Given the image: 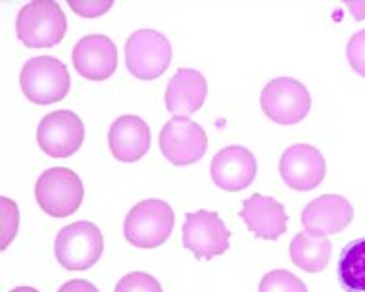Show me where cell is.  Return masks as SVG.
Listing matches in <instances>:
<instances>
[{
	"instance_id": "3",
	"label": "cell",
	"mask_w": 365,
	"mask_h": 292,
	"mask_svg": "<svg viewBox=\"0 0 365 292\" xmlns=\"http://www.w3.org/2000/svg\"><path fill=\"white\" fill-rule=\"evenodd\" d=\"M175 225L171 206L164 200H143L135 204L123 223L125 239L137 248L162 246Z\"/></svg>"
},
{
	"instance_id": "19",
	"label": "cell",
	"mask_w": 365,
	"mask_h": 292,
	"mask_svg": "<svg viewBox=\"0 0 365 292\" xmlns=\"http://www.w3.org/2000/svg\"><path fill=\"white\" fill-rule=\"evenodd\" d=\"M336 277L344 292H365V236L354 239L340 250Z\"/></svg>"
},
{
	"instance_id": "15",
	"label": "cell",
	"mask_w": 365,
	"mask_h": 292,
	"mask_svg": "<svg viewBox=\"0 0 365 292\" xmlns=\"http://www.w3.org/2000/svg\"><path fill=\"white\" fill-rule=\"evenodd\" d=\"M240 217L246 223V227L252 231L254 236L265 241H277L279 236L287 233L289 216L283 204L277 202L275 198L256 192L245 200Z\"/></svg>"
},
{
	"instance_id": "22",
	"label": "cell",
	"mask_w": 365,
	"mask_h": 292,
	"mask_svg": "<svg viewBox=\"0 0 365 292\" xmlns=\"http://www.w3.org/2000/svg\"><path fill=\"white\" fill-rule=\"evenodd\" d=\"M115 292H164L156 277L143 271H133L121 277L115 285Z\"/></svg>"
},
{
	"instance_id": "8",
	"label": "cell",
	"mask_w": 365,
	"mask_h": 292,
	"mask_svg": "<svg viewBox=\"0 0 365 292\" xmlns=\"http://www.w3.org/2000/svg\"><path fill=\"white\" fill-rule=\"evenodd\" d=\"M231 231L215 212L198 210L187 214L182 225V246L189 248L196 260H212L225 254Z\"/></svg>"
},
{
	"instance_id": "12",
	"label": "cell",
	"mask_w": 365,
	"mask_h": 292,
	"mask_svg": "<svg viewBox=\"0 0 365 292\" xmlns=\"http://www.w3.org/2000/svg\"><path fill=\"white\" fill-rule=\"evenodd\" d=\"M210 173L221 191L237 192L252 184L258 173V162L245 146H227L214 156Z\"/></svg>"
},
{
	"instance_id": "18",
	"label": "cell",
	"mask_w": 365,
	"mask_h": 292,
	"mask_svg": "<svg viewBox=\"0 0 365 292\" xmlns=\"http://www.w3.org/2000/svg\"><path fill=\"white\" fill-rule=\"evenodd\" d=\"M333 244L327 239L298 233L290 242V260L306 273H319L329 266Z\"/></svg>"
},
{
	"instance_id": "2",
	"label": "cell",
	"mask_w": 365,
	"mask_h": 292,
	"mask_svg": "<svg viewBox=\"0 0 365 292\" xmlns=\"http://www.w3.org/2000/svg\"><path fill=\"white\" fill-rule=\"evenodd\" d=\"M24 95L35 104L48 106L60 102L70 93V71L54 56H37L27 60L19 73Z\"/></svg>"
},
{
	"instance_id": "9",
	"label": "cell",
	"mask_w": 365,
	"mask_h": 292,
	"mask_svg": "<svg viewBox=\"0 0 365 292\" xmlns=\"http://www.w3.org/2000/svg\"><path fill=\"white\" fill-rule=\"evenodd\" d=\"M85 139L81 118L71 110H58L44 115L38 123L37 142L51 158H70L76 154Z\"/></svg>"
},
{
	"instance_id": "27",
	"label": "cell",
	"mask_w": 365,
	"mask_h": 292,
	"mask_svg": "<svg viewBox=\"0 0 365 292\" xmlns=\"http://www.w3.org/2000/svg\"><path fill=\"white\" fill-rule=\"evenodd\" d=\"M10 292H38L37 288H33V286H16V288H12Z\"/></svg>"
},
{
	"instance_id": "16",
	"label": "cell",
	"mask_w": 365,
	"mask_h": 292,
	"mask_svg": "<svg viewBox=\"0 0 365 292\" xmlns=\"http://www.w3.org/2000/svg\"><path fill=\"white\" fill-rule=\"evenodd\" d=\"M108 145L120 162H139L150 150V127L137 115H121L110 127Z\"/></svg>"
},
{
	"instance_id": "23",
	"label": "cell",
	"mask_w": 365,
	"mask_h": 292,
	"mask_svg": "<svg viewBox=\"0 0 365 292\" xmlns=\"http://www.w3.org/2000/svg\"><path fill=\"white\" fill-rule=\"evenodd\" d=\"M348 62L358 75L365 77V29L354 33L346 46Z\"/></svg>"
},
{
	"instance_id": "6",
	"label": "cell",
	"mask_w": 365,
	"mask_h": 292,
	"mask_svg": "<svg viewBox=\"0 0 365 292\" xmlns=\"http://www.w3.org/2000/svg\"><path fill=\"white\" fill-rule=\"evenodd\" d=\"M83 183L68 167H51L35 184V198L41 210L52 217H68L81 206Z\"/></svg>"
},
{
	"instance_id": "24",
	"label": "cell",
	"mask_w": 365,
	"mask_h": 292,
	"mask_svg": "<svg viewBox=\"0 0 365 292\" xmlns=\"http://www.w3.org/2000/svg\"><path fill=\"white\" fill-rule=\"evenodd\" d=\"M68 4L83 18H98L113 6L112 0H70Z\"/></svg>"
},
{
	"instance_id": "14",
	"label": "cell",
	"mask_w": 365,
	"mask_h": 292,
	"mask_svg": "<svg viewBox=\"0 0 365 292\" xmlns=\"http://www.w3.org/2000/svg\"><path fill=\"white\" fill-rule=\"evenodd\" d=\"M73 68L88 81H104L118 68V48L106 35L83 37L71 52Z\"/></svg>"
},
{
	"instance_id": "7",
	"label": "cell",
	"mask_w": 365,
	"mask_h": 292,
	"mask_svg": "<svg viewBox=\"0 0 365 292\" xmlns=\"http://www.w3.org/2000/svg\"><path fill=\"white\" fill-rule=\"evenodd\" d=\"M171 62V45L156 29H139L127 38L125 64L131 75L152 81L162 75Z\"/></svg>"
},
{
	"instance_id": "25",
	"label": "cell",
	"mask_w": 365,
	"mask_h": 292,
	"mask_svg": "<svg viewBox=\"0 0 365 292\" xmlns=\"http://www.w3.org/2000/svg\"><path fill=\"white\" fill-rule=\"evenodd\" d=\"M58 292H98V288H96L93 283H88V281L85 279H73L60 286V291Z\"/></svg>"
},
{
	"instance_id": "5",
	"label": "cell",
	"mask_w": 365,
	"mask_h": 292,
	"mask_svg": "<svg viewBox=\"0 0 365 292\" xmlns=\"http://www.w3.org/2000/svg\"><path fill=\"white\" fill-rule=\"evenodd\" d=\"M259 104L264 114L279 125H294L308 115L312 96L304 83L292 77H277L264 87Z\"/></svg>"
},
{
	"instance_id": "1",
	"label": "cell",
	"mask_w": 365,
	"mask_h": 292,
	"mask_svg": "<svg viewBox=\"0 0 365 292\" xmlns=\"http://www.w3.org/2000/svg\"><path fill=\"white\" fill-rule=\"evenodd\" d=\"M68 19L52 0H33L21 8L16 19L18 38L29 48H51L66 35Z\"/></svg>"
},
{
	"instance_id": "11",
	"label": "cell",
	"mask_w": 365,
	"mask_h": 292,
	"mask_svg": "<svg viewBox=\"0 0 365 292\" xmlns=\"http://www.w3.org/2000/svg\"><path fill=\"white\" fill-rule=\"evenodd\" d=\"M281 177L294 191H314L325 179V158L312 145H294L287 148L279 164Z\"/></svg>"
},
{
	"instance_id": "17",
	"label": "cell",
	"mask_w": 365,
	"mask_h": 292,
	"mask_svg": "<svg viewBox=\"0 0 365 292\" xmlns=\"http://www.w3.org/2000/svg\"><path fill=\"white\" fill-rule=\"evenodd\" d=\"M208 95V83L200 71L181 68L165 89V108L179 118H189L202 108Z\"/></svg>"
},
{
	"instance_id": "20",
	"label": "cell",
	"mask_w": 365,
	"mask_h": 292,
	"mask_svg": "<svg viewBox=\"0 0 365 292\" xmlns=\"http://www.w3.org/2000/svg\"><path fill=\"white\" fill-rule=\"evenodd\" d=\"M259 292H308L304 281L287 269H275L259 283Z\"/></svg>"
},
{
	"instance_id": "4",
	"label": "cell",
	"mask_w": 365,
	"mask_h": 292,
	"mask_svg": "<svg viewBox=\"0 0 365 292\" xmlns=\"http://www.w3.org/2000/svg\"><path fill=\"white\" fill-rule=\"evenodd\" d=\"M104 252V239L95 223L76 221L58 233L54 254L63 269L85 271L101 260Z\"/></svg>"
},
{
	"instance_id": "13",
	"label": "cell",
	"mask_w": 365,
	"mask_h": 292,
	"mask_svg": "<svg viewBox=\"0 0 365 292\" xmlns=\"http://www.w3.org/2000/svg\"><path fill=\"white\" fill-rule=\"evenodd\" d=\"M354 210L346 198L340 194H323L315 198L304 208L302 225L312 236L325 239L329 235H339L350 225Z\"/></svg>"
},
{
	"instance_id": "21",
	"label": "cell",
	"mask_w": 365,
	"mask_h": 292,
	"mask_svg": "<svg viewBox=\"0 0 365 292\" xmlns=\"http://www.w3.org/2000/svg\"><path fill=\"white\" fill-rule=\"evenodd\" d=\"M0 208H2V225H0V231H2V241H0V248H2V250H6L8 244L14 241V236H16V233H18L19 210H18V204L6 197L0 198Z\"/></svg>"
},
{
	"instance_id": "26",
	"label": "cell",
	"mask_w": 365,
	"mask_h": 292,
	"mask_svg": "<svg viewBox=\"0 0 365 292\" xmlns=\"http://www.w3.org/2000/svg\"><path fill=\"white\" fill-rule=\"evenodd\" d=\"M348 8L352 10L356 19H365V4L364 2H348Z\"/></svg>"
},
{
	"instance_id": "10",
	"label": "cell",
	"mask_w": 365,
	"mask_h": 292,
	"mask_svg": "<svg viewBox=\"0 0 365 292\" xmlns=\"http://www.w3.org/2000/svg\"><path fill=\"white\" fill-rule=\"evenodd\" d=\"M160 148L173 165H190L206 154V131L189 118H171L160 133Z\"/></svg>"
}]
</instances>
